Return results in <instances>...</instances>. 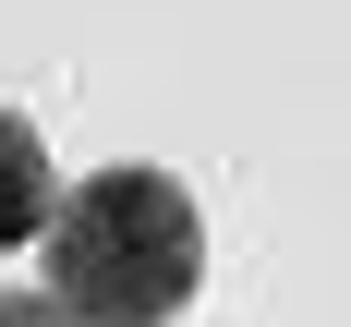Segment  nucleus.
Wrapping results in <instances>:
<instances>
[{"mask_svg": "<svg viewBox=\"0 0 351 327\" xmlns=\"http://www.w3.org/2000/svg\"><path fill=\"white\" fill-rule=\"evenodd\" d=\"M0 327H73V315L49 303V291H0Z\"/></svg>", "mask_w": 351, "mask_h": 327, "instance_id": "7ed1b4c3", "label": "nucleus"}, {"mask_svg": "<svg viewBox=\"0 0 351 327\" xmlns=\"http://www.w3.org/2000/svg\"><path fill=\"white\" fill-rule=\"evenodd\" d=\"M36 254H49V303L73 327H170L206 279V218L170 170H85L73 194H49L36 218Z\"/></svg>", "mask_w": 351, "mask_h": 327, "instance_id": "f257e3e1", "label": "nucleus"}, {"mask_svg": "<svg viewBox=\"0 0 351 327\" xmlns=\"http://www.w3.org/2000/svg\"><path fill=\"white\" fill-rule=\"evenodd\" d=\"M49 145H36V121L25 109H0V254H25L36 243V218H49Z\"/></svg>", "mask_w": 351, "mask_h": 327, "instance_id": "f03ea898", "label": "nucleus"}]
</instances>
